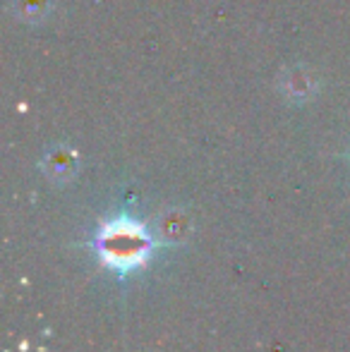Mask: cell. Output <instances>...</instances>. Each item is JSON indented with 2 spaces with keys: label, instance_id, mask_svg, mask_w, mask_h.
I'll return each instance as SVG.
<instances>
[{
  "label": "cell",
  "instance_id": "1",
  "mask_svg": "<svg viewBox=\"0 0 350 352\" xmlns=\"http://www.w3.org/2000/svg\"><path fill=\"white\" fill-rule=\"evenodd\" d=\"M154 250V237L142 223L132 218H116L96 235V252L111 269L132 271L146 264Z\"/></svg>",
  "mask_w": 350,
  "mask_h": 352
},
{
  "label": "cell",
  "instance_id": "2",
  "mask_svg": "<svg viewBox=\"0 0 350 352\" xmlns=\"http://www.w3.org/2000/svg\"><path fill=\"white\" fill-rule=\"evenodd\" d=\"M77 168H80V156L67 146L53 148V151H48L46 158H43V170H46V175L56 182L72 180Z\"/></svg>",
  "mask_w": 350,
  "mask_h": 352
},
{
  "label": "cell",
  "instance_id": "3",
  "mask_svg": "<svg viewBox=\"0 0 350 352\" xmlns=\"http://www.w3.org/2000/svg\"><path fill=\"white\" fill-rule=\"evenodd\" d=\"M192 226L190 218L182 211H166L164 216L159 218V235L164 237L166 242H180L190 235Z\"/></svg>",
  "mask_w": 350,
  "mask_h": 352
},
{
  "label": "cell",
  "instance_id": "4",
  "mask_svg": "<svg viewBox=\"0 0 350 352\" xmlns=\"http://www.w3.org/2000/svg\"><path fill=\"white\" fill-rule=\"evenodd\" d=\"M283 91L288 94L290 98H307L314 94L317 89V82H314L312 72L307 70H290L283 74Z\"/></svg>",
  "mask_w": 350,
  "mask_h": 352
},
{
  "label": "cell",
  "instance_id": "5",
  "mask_svg": "<svg viewBox=\"0 0 350 352\" xmlns=\"http://www.w3.org/2000/svg\"><path fill=\"white\" fill-rule=\"evenodd\" d=\"M14 12L27 22H41L51 12V0H14Z\"/></svg>",
  "mask_w": 350,
  "mask_h": 352
}]
</instances>
